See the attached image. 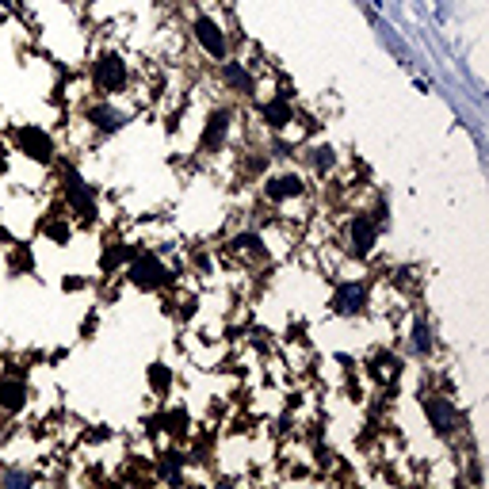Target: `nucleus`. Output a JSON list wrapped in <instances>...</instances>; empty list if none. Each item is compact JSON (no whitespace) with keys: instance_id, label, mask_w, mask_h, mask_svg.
<instances>
[{"instance_id":"nucleus-4","label":"nucleus","mask_w":489,"mask_h":489,"mask_svg":"<svg viewBox=\"0 0 489 489\" xmlns=\"http://www.w3.org/2000/svg\"><path fill=\"white\" fill-rule=\"evenodd\" d=\"M126 280H130V287H138V291H145V295H153V291H165V287H172V283H176V275L169 272V264H165V260H161V256H153V253H142V256L130 260Z\"/></svg>"},{"instance_id":"nucleus-17","label":"nucleus","mask_w":489,"mask_h":489,"mask_svg":"<svg viewBox=\"0 0 489 489\" xmlns=\"http://www.w3.org/2000/svg\"><path fill=\"white\" fill-rule=\"evenodd\" d=\"M39 230L51 237L54 244H69V237H73V230H69V222H65V215H58V210H51V215H42V222H39Z\"/></svg>"},{"instance_id":"nucleus-19","label":"nucleus","mask_w":489,"mask_h":489,"mask_svg":"<svg viewBox=\"0 0 489 489\" xmlns=\"http://www.w3.org/2000/svg\"><path fill=\"white\" fill-rule=\"evenodd\" d=\"M123 260H130V249H126L123 241H111L107 249H104V256H100V272L104 275H115L123 268Z\"/></svg>"},{"instance_id":"nucleus-12","label":"nucleus","mask_w":489,"mask_h":489,"mask_svg":"<svg viewBox=\"0 0 489 489\" xmlns=\"http://www.w3.org/2000/svg\"><path fill=\"white\" fill-rule=\"evenodd\" d=\"M85 123L92 130H100V134H115V130L126 126V115L115 104H107V96H104V100H96V104H85Z\"/></svg>"},{"instance_id":"nucleus-18","label":"nucleus","mask_w":489,"mask_h":489,"mask_svg":"<svg viewBox=\"0 0 489 489\" xmlns=\"http://www.w3.org/2000/svg\"><path fill=\"white\" fill-rule=\"evenodd\" d=\"M410 337H413V352H417V355H432V352H436V329H432L425 318L413 321V333H410Z\"/></svg>"},{"instance_id":"nucleus-7","label":"nucleus","mask_w":489,"mask_h":489,"mask_svg":"<svg viewBox=\"0 0 489 489\" xmlns=\"http://www.w3.org/2000/svg\"><path fill=\"white\" fill-rule=\"evenodd\" d=\"M309 195V184L306 176L295 172V169H283V172H268L264 176V199L275 203V207H287V203H299Z\"/></svg>"},{"instance_id":"nucleus-9","label":"nucleus","mask_w":489,"mask_h":489,"mask_svg":"<svg viewBox=\"0 0 489 489\" xmlns=\"http://www.w3.org/2000/svg\"><path fill=\"white\" fill-rule=\"evenodd\" d=\"M230 130H234V111L230 107H215L207 115L203 130H199V153L203 157H215L226 150V138H230Z\"/></svg>"},{"instance_id":"nucleus-6","label":"nucleus","mask_w":489,"mask_h":489,"mask_svg":"<svg viewBox=\"0 0 489 489\" xmlns=\"http://www.w3.org/2000/svg\"><path fill=\"white\" fill-rule=\"evenodd\" d=\"M379 218L371 215V210H355V215L348 218V234H345V241H348V253L355 256V260H367L374 249H379Z\"/></svg>"},{"instance_id":"nucleus-13","label":"nucleus","mask_w":489,"mask_h":489,"mask_svg":"<svg viewBox=\"0 0 489 489\" xmlns=\"http://www.w3.org/2000/svg\"><path fill=\"white\" fill-rule=\"evenodd\" d=\"M260 119H264L268 130H287L291 123H295V104H291V92H275L272 100H264Z\"/></svg>"},{"instance_id":"nucleus-2","label":"nucleus","mask_w":489,"mask_h":489,"mask_svg":"<svg viewBox=\"0 0 489 489\" xmlns=\"http://www.w3.org/2000/svg\"><path fill=\"white\" fill-rule=\"evenodd\" d=\"M61 203H65V210H73V218H80V222H92L100 215L96 188L80 172H73L69 165H61Z\"/></svg>"},{"instance_id":"nucleus-15","label":"nucleus","mask_w":489,"mask_h":489,"mask_svg":"<svg viewBox=\"0 0 489 489\" xmlns=\"http://www.w3.org/2000/svg\"><path fill=\"white\" fill-rule=\"evenodd\" d=\"M230 253L249 264V260H268V244H264V237H260L256 230H241V234H234V241H230Z\"/></svg>"},{"instance_id":"nucleus-8","label":"nucleus","mask_w":489,"mask_h":489,"mask_svg":"<svg viewBox=\"0 0 489 489\" xmlns=\"http://www.w3.org/2000/svg\"><path fill=\"white\" fill-rule=\"evenodd\" d=\"M367 306H371V291H367V283H355V280L337 283L329 295V314H337V318H360Z\"/></svg>"},{"instance_id":"nucleus-3","label":"nucleus","mask_w":489,"mask_h":489,"mask_svg":"<svg viewBox=\"0 0 489 489\" xmlns=\"http://www.w3.org/2000/svg\"><path fill=\"white\" fill-rule=\"evenodd\" d=\"M12 138H15V150H20L27 161H35V165H54L58 161V142H54L51 130L39 126V123H20Z\"/></svg>"},{"instance_id":"nucleus-20","label":"nucleus","mask_w":489,"mask_h":489,"mask_svg":"<svg viewBox=\"0 0 489 489\" xmlns=\"http://www.w3.org/2000/svg\"><path fill=\"white\" fill-rule=\"evenodd\" d=\"M145 383H150L153 394H169L172 390V367L169 364H150L145 367Z\"/></svg>"},{"instance_id":"nucleus-5","label":"nucleus","mask_w":489,"mask_h":489,"mask_svg":"<svg viewBox=\"0 0 489 489\" xmlns=\"http://www.w3.org/2000/svg\"><path fill=\"white\" fill-rule=\"evenodd\" d=\"M191 39H195V46H199L210 61H226V58H230V35H226V27L210 12H199L191 20Z\"/></svg>"},{"instance_id":"nucleus-22","label":"nucleus","mask_w":489,"mask_h":489,"mask_svg":"<svg viewBox=\"0 0 489 489\" xmlns=\"http://www.w3.org/2000/svg\"><path fill=\"white\" fill-rule=\"evenodd\" d=\"M61 287H65V291H80V287H85V280H65Z\"/></svg>"},{"instance_id":"nucleus-14","label":"nucleus","mask_w":489,"mask_h":489,"mask_svg":"<svg viewBox=\"0 0 489 489\" xmlns=\"http://www.w3.org/2000/svg\"><path fill=\"white\" fill-rule=\"evenodd\" d=\"M218 65H222L218 77H222V85L230 88V92H237V96H253L256 92V77L244 69V61H230V58H226Z\"/></svg>"},{"instance_id":"nucleus-21","label":"nucleus","mask_w":489,"mask_h":489,"mask_svg":"<svg viewBox=\"0 0 489 489\" xmlns=\"http://www.w3.org/2000/svg\"><path fill=\"white\" fill-rule=\"evenodd\" d=\"M161 425H165V432H169L172 439H184V436H188V425H191V420H188V413H184V410H172V413H165V417H161Z\"/></svg>"},{"instance_id":"nucleus-11","label":"nucleus","mask_w":489,"mask_h":489,"mask_svg":"<svg viewBox=\"0 0 489 489\" xmlns=\"http://www.w3.org/2000/svg\"><path fill=\"white\" fill-rule=\"evenodd\" d=\"M31 405V386L20 374H0V413L5 417H15L23 413Z\"/></svg>"},{"instance_id":"nucleus-1","label":"nucleus","mask_w":489,"mask_h":489,"mask_svg":"<svg viewBox=\"0 0 489 489\" xmlns=\"http://www.w3.org/2000/svg\"><path fill=\"white\" fill-rule=\"evenodd\" d=\"M88 80H92V88H96V92L111 100V96L126 92V85H130V65H126V58L115 54V51L96 54L92 65H88Z\"/></svg>"},{"instance_id":"nucleus-16","label":"nucleus","mask_w":489,"mask_h":489,"mask_svg":"<svg viewBox=\"0 0 489 489\" xmlns=\"http://www.w3.org/2000/svg\"><path fill=\"white\" fill-rule=\"evenodd\" d=\"M302 161H306V165L314 169L318 176H329V172L340 165V157H337L333 145H314V150H306V153H302Z\"/></svg>"},{"instance_id":"nucleus-10","label":"nucleus","mask_w":489,"mask_h":489,"mask_svg":"<svg viewBox=\"0 0 489 489\" xmlns=\"http://www.w3.org/2000/svg\"><path fill=\"white\" fill-rule=\"evenodd\" d=\"M420 413H425L429 429L436 436H455V429H459V410H455V401L444 398V394H425L420 398Z\"/></svg>"}]
</instances>
